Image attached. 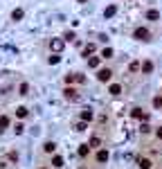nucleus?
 Wrapping results in <instances>:
<instances>
[{
	"label": "nucleus",
	"instance_id": "obj_1",
	"mask_svg": "<svg viewBox=\"0 0 162 169\" xmlns=\"http://www.w3.org/2000/svg\"><path fill=\"white\" fill-rule=\"evenodd\" d=\"M63 45H65V41H63V38H52L50 41V50L54 52V54H59V52L63 50Z\"/></svg>",
	"mask_w": 162,
	"mask_h": 169
},
{
	"label": "nucleus",
	"instance_id": "obj_2",
	"mask_svg": "<svg viewBox=\"0 0 162 169\" xmlns=\"http://www.w3.org/2000/svg\"><path fill=\"white\" fill-rule=\"evenodd\" d=\"M63 95H65L68 102H79V90H74V88H65Z\"/></svg>",
	"mask_w": 162,
	"mask_h": 169
},
{
	"label": "nucleus",
	"instance_id": "obj_3",
	"mask_svg": "<svg viewBox=\"0 0 162 169\" xmlns=\"http://www.w3.org/2000/svg\"><path fill=\"white\" fill-rule=\"evenodd\" d=\"M133 36L137 41H149V30H144V27H137L135 32H133Z\"/></svg>",
	"mask_w": 162,
	"mask_h": 169
},
{
	"label": "nucleus",
	"instance_id": "obj_4",
	"mask_svg": "<svg viewBox=\"0 0 162 169\" xmlns=\"http://www.w3.org/2000/svg\"><path fill=\"white\" fill-rule=\"evenodd\" d=\"M111 77H113V72H111L108 68H104V70H99V72H97V79H99V81H108Z\"/></svg>",
	"mask_w": 162,
	"mask_h": 169
},
{
	"label": "nucleus",
	"instance_id": "obj_5",
	"mask_svg": "<svg viewBox=\"0 0 162 169\" xmlns=\"http://www.w3.org/2000/svg\"><path fill=\"white\" fill-rule=\"evenodd\" d=\"M137 167L140 169H151V160L149 158H137Z\"/></svg>",
	"mask_w": 162,
	"mask_h": 169
},
{
	"label": "nucleus",
	"instance_id": "obj_6",
	"mask_svg": "<svg viewBox=\"0 0 162 169\" xmlns=\"http://www.w3.org/2000/svg\"><path fill=\"white\" fill-rule=\"evenodd\" d=\"M92 120V110L90 108H83L81 110V122H90Z\"/></svg>",
	"mask_w": 162,
	"mask_h": 169
},
{
	"label": "nucleus",
	"instance_id": "obj_7",
	"mask_svg": "<svg viewBox=\"0 0 162 169\" xmlns=\"http://www.w3.org/2000/svg\"><path fill=\"white\" fill-rule=\"evenodd\" d=\"M133 117H135V120H146V115H144V110L142 108H133Z\"/></svg>",
	"mask_w": 162,
	"mask_h": 169
},
{
	"label": "nucleus",
	"instance_id": "obj_8",
	"mask_svg": "<svg viewBox=\"0 0 162 169\" xmlns=\"http://www.w3.org/2000/svg\"><path fill=\"white\" fill-rule=\"evenodd\" d=\"M106 160H108V151L106 149L97 151V162H106Z\"/></svg>",
	"mask_w": 162,
	"mask_h": 169
},
{
	"label": "nucleus",
	"instance_id": "obj_9",
	"mask_svg": "<svg viewBox=\"0 0 162 169\" xmlns=\"http://www.w3.org/2000/svg\"><path fill=\"white\" fill-rule=\"evenodd\" d=\"M146 18H149V20H158V18H160V11H158V9L146 11Z\"/></svg>",
	"mask_w": 162,
	"mask_h": 169
},
{
	"label": "nucleus",
	"instance_id": "obj_10",
	"mask_svg": "<svg viewBox=\"0 0 162 169\" xmlns=\"http://www.w3.org/2000/svg\"><path fill=\"white\" fill-rule=\"evenodd\" d=\"M115 11H117V7H115V5H111V7H106L104 16H106V18H111V16H115Z\"/></svg>",
	"mask_w": 162,
	"mask_h": 169
},
{
	"label": "nucleus",
	"instance_id": "obj_11",
	"mask_svg": "<svg viewBox=\"0 0 162 169\" xmlns=\"http://www.w3.org/2000/svg\"><path fill=\"white\" fill-rule=\"evenodd\" d=\"M88 151H90L88 144H81V147H79V156H81V158H86V156H88Z\"/></svg>",
	"mask_w": 162,
	"mask_h": 169
},
{
	"label": "nucleus",
	"instance_id": "obj_12",
	"mask_svg": "<svg viewBox=\"0 0 162 169\" xmlns=\"http://www.w3.org/2000/svg\"><path fill=\"white\" fill-rule=\"evenodd\" d=\"M7 126H9V117H7V115H2V117H0V131L7 129Z\"/></svg>",
	"mask_w": 162,
	"mask_h": 169
},
{
	"label": "nucleus",
	"instance_id": "obj_13",
	"mask_svg": "<svg viewBox=\"0 0 162 169\" xmlns=\"http://www.w3.org/2000/svg\"><path fill=\"white\" fill-rule=\"evenodd\" d=\"M151 70H153V63L151 61H144L142 63V72H151Z\"/></svg>",
	"mask_w": 162,
	"mask_h": 169
},
{
	"label": "nucleus",
	"instance_id": "obj_14",
	"mask_svg": "<svg viewBox=\"0 0 162 169\" xmlns=\"http://www.w3.org/2000/svg\"><path fill=\"white\" fill-rule=\"evenodd\" d=\"M11 18H14V20H20V18H23V9H14V11H11Z\"/></svg>",
	"mask_w": 162,
	"mask_h": 169
},
{
	"label": "nucleus",
	"instance_id": "obj_15",
	"mask_svg": "<svg viewBox=\"0 0 162 169\" xmlns=\"http://www.w3.org/2000/svg\"><path fill=\"white\" fill-rule=\"evenodd\" d=\"M101 56H104V59H111V56H113V48H104L101 50Z\"/></svg>",
	"mask_w": 162,
	"mask_h": 169
},
{
	"label": "nucleus",
	"instance_id": "obj_16",
	"mask_svg": "<svg viewBox=\"0 0 162 169\" xmlns=\"http://www.w3.org/2000/svg\"><path fill=\"white\" fill-rule=\"evenodd\" d=\"M88 66H90V68H97V66H99V56H90V59H88Z\"/></svg>",
	"mask_w": 162,
	"mask_h": 169
},
{
	"label": "nucleus",
	"instance_id": "obj_17",
	"mask_svg": "<svg viewBox=\"0 0 162 169\" xmlns=\"http://www.w3.org/2000/svg\"><path fill=\"white\" fill-rule=\"evenodd\" d=\"M92 52H95V43H88V45L83 48V54L88 56V54H92Z\"/></svg>",
	"mask_w": 162,
	"mask_h": 169
},
{
	"label": "nucleus",
	"instance_id": "obj_18",
	"mask_svg": "<svg viewBox=\"0 0 162 169\" xmlns=\"http://www.w3.org/2000/svg\"><path fill=\"white\" fill-rule=\"evenodd\" d=\"M52 165L54 167H63V158L61 156H54V158H52Z\"/></svg>",
	"mask_w": 162,
	"mask_h": 169
},
{
	"label": "nucleus",
	"instance_id": "obj_19",
	"mask_svg": "<svg viewBox=\"0 0 162 169\" xmlns=\"http://www.w3.org/2000/svg\"><path fill=\"white\" fill-rule=\"evenodd\" d=\"M43 149L48 151V153H52V151L56 149V144H54V142H45V144H43Z\"/></svg>",
	"mask_w": 162,
	"mask_h": 169
},
{
	"label": "nucleus",
	"instance_id": "obj_20",
	"mask_svg": "<svg viewBox=\"0 0 162 169\" xmlns=\"http://www.w3.org/2000/svg\"><path fill=\"white\" fill-rule=\"evenodd\" d=\"M119 92H122V86L119 84H113L111 86V95H119Z\"/></svg>",
	"mask_w": 162,
	"mask_h": 169
},
{
	"label": "nucleus",
	"instance_id": "obj_21",
	"mask_svg": "<svg viewBox=\"0 0 162 169\" xmlns=\"http://www.w3.org/2000/svg\"><path fill=\"white\" fill-rule=\"evenodd\" d=\"M140 68H142V63H137V61H133L131 66H129V70H131V72H137Z\"/></svg>",
	"mask_w": 162,
	"mask_h": 169
},
{
	"label": "nucleus",
	"instance_id": "obj_22",
	"mask_svg": "<svg viewBox=\"0 0 162 169\" xmlns=\"http://www.w3.org/2000/svg\"><path fill=\"white\" fill-rule=\"evenodd\" d=\"M16 115H18V117H25V115H27V108H25V106H18V108H16Z\"/></svg>",
	"mask_w": 162,
	"mask_h": 169
},
{
	"label": "nucleus",
	"instance_id": "obj_23",
	"mask_svg": "<svg viewBox=\"0 0 162 169\" xmlns=\"http://www.w3.org/2000/svg\"><path fill=\"white\" fill-rule=\"evenodd\" d=\"M59 61H61V56H59V54H52V56H50V63H52V66H56Z\"/></svg>",
	"mask_w": 162,
	"mask_h": 169
},
{
	"label": "nucleus",
	"instance_id": "obj_24",
	"mask_svg": "<svg viewBox=\"0 0 162 169\" xmlns=\"http://www.w3.org/2000/svg\"><path fill=\"white\" fill-rule=\"evenodd\" d=\"M77 81V74H65V84H74Z\"/></svg>",
	"mask_w": 162,
	"mask_h": 169
},
{
	"label": "nucleus",
	"instance_id": "obj_25",
	"mask_svg": "<svg viewBox=\"0 0 162 169\" xmlns=\"http://www.w3.org/2000/svg\"><path fill=\"white\" fill-rule=\"evenodd\" d=\"M90 147H101V140L99 138H92L90 140Z\"/></svg>",
	"mask_w": 162,
	"mask_h": 169
},
{
	"label": "nucleus",
	"instance_id": "obj_26",
	"mask_svg": "<svg viewBox=\"0 0 162 169\" xmlns=\"http://www.w3.org/2000/svg\"><path fill=\"white\" fill-rule=\"evenodd\" d=\"M153 106H155V108H162V97H155V99H153Z\"/></svg>",
	"mask_w": 162,
	"mask_h": 169
},
{
	"label": "nucleus",
	"instance_id": "obj_27",
	"mask_svg": "<svg viewBox=\"0 0 162 169\" xmlns=\"http://www.w3.org/2000/svg\"><path fill=\"white\" fill-rule=\"evenodd\" d=\"M27 90H30V86H27V84H20V95H27Z\"/></svg>",
	"mask_w": 162,
	"mask_h": 169
},
{
	"label": "nucleus",
	"instance_id": "obj_28",
	"mask_svg": "<svg viewBox=\"0 0 162 169\" xmlns=\"http://www.w3.org/2000/svg\"><path fill=\"white\" fill-rule=\"evenodd\" d=\"M74 131H86V122H79V124L74 126Z\"/></svg>",
	"mask_w": 162,
	"mask_h": 169
},
{
	"label": "nucleus",
	"instance_id": "obj_29",
	"mask_svg": "<svg viewBox=\"0 0 162 169\" xmlns=\"http://www.w3.org/2000/svg\"><path fill=\"white\" fill-rule=\"evenodd\" d=\"M14 131H16V133H18V135H20V133L25 131V126H23V124H16V129H14Z\"/></svg>",
	"mask_w": 162,
	"mask_h": 169
},
{
	"label": "nucleus",
	"instance_id": "obj_30",
	"mask_svg": "<svg viewBox=\"0 0 162 169\" xmlns=\"http://www.w3.org/2000/svg\"><path fill=\"white\" fill-rule=\"evenodd\" d=\"M72 38H74V32H68L65 36H63V41H72Z\"/></svg>",
	"mask_w": 162,
	"mask_h": 169
},
{
	"label": "nucleus",
	"instance_id": "obj_31",
	"mask_svg": "<svg viewBox=\"0 0 162 169\" xmlns=\"http://www.w3.org/2000/svg\"><path fill=\"white\" fill-rule=\"evenodd\" d=\"M155 133H158V138H162V126H160V129H158V131H155Z\"/></svg>",
	"mask_w": 162,
	"mask_h": 169
},
{
	"label": "nucleus",
	"instance_id": "obj_32",
	"mask_svg": "<svg viewBox=\"0 0 162 169\" xmlns=\"http://www.w3.org/2000/svg\"><path fill=\"white\" fill-rule=\"evenodd\" d=\"M77 2H86V0H77Z\"/></svg>",
	"mask_w": 162,
	"mask_h": 169
}]
</instances>
